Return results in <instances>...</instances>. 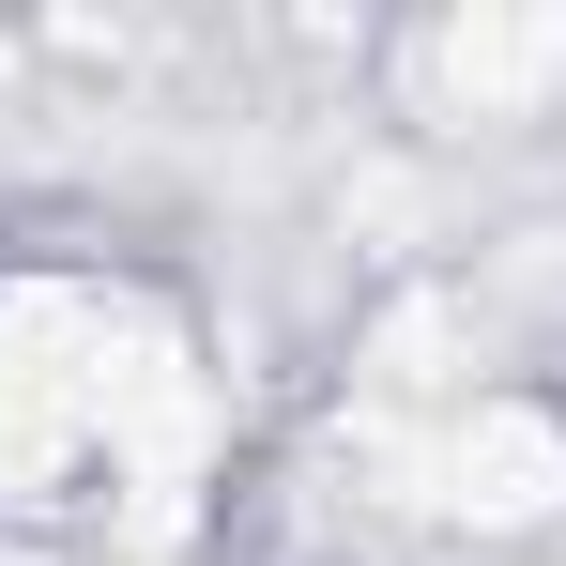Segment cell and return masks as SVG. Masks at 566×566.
<instances>
[{"label": "cell", "mask_w": 566, "mask_h": 566, "mask_svg": "<svg viewBox=\"0 0 566 566\" xmlns=\"http://www.w3.org/2000/svg\"><path fill=\"white\" fill-rule=\"evenodd\" d=\"M107 353H123L107 306H77V291H0V490H15V505H46L93 444L138 429L154 382L107 368Z\"/></svg>", "instance_id": "obj_1"}, {"label": "cell", "mask_w": 566, "mask_h": 566, "mask_svg": "<svg viewBox=\"0 0 566 566\" xmlns=\"http://www.w3.org/2000/svg\"><path fill=\"white\" fill-rule=\"evenodd\" d=\"M444 490H460L474 521H552L566 505V429L521 413V398H474L460 444H444Z\"/></svg>", "instance_id": "obj_2"}]
</instances>
